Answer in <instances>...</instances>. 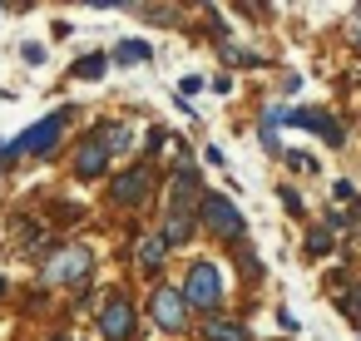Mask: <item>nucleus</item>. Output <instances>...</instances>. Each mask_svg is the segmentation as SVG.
Listing matches in <instances>:
<instances>
[{"label": "nucleus", "mask_w": 361, "mask_h": 341, "mask_svg": "<svg viewBox=\"0 0 361 341\" xmlns=\"http://www.w3.org/2000/svg\"><path fill=\"white\" fill-rule=\"evenodd\" d=\"M218 297H223V277H218V267L213 262H193V272H188V287H183V306H218Z\"/></svg>", "instance_id": "obj_1"}, {"label": "nucleus", "mask_w": 361, "mask_h": 341, "mask_svg": "<svg viewBox=\"0 0 361 341\" xmlns=\"http://www.w3.org/2000/svg\"><path fill=\"white\" fill-rule=\"evenodd\" d=\"M60 129H65V114H50V119H40L35 129H25L11 149H16V154H45V149L60 139Z\"/></svg>", "instance_id": "obj_2"}, {"label": "nucleus", "mask_w": 361, "mask_h": 341, "mask_svg": "<svg viewBox=\"0 0 361 341\" xmlns=\"http://www.w3.org/2000/svg\"><path fill=\"white\" fill-rule=\"evenodd\" d=\"M203 218H208V228L223 232V237H238V232H243V218H238V208H233L223 193H208V198H203Z\"/></svg>", "instance_id": "obj_3"}, {"label": "nucleus", "mask_w": 361, "mask_h": 341, "mask_svg": "<svg viewBox=\"0 0 361 341\" xmlns=\"http://www.w3.org/2000/svg\"><path fill=\"white\" fill-rule=\"evenodd\" d=\"M50 282H80L85 272H90V252L85 247H65V252H55L50 257Z\"/></svg>", "instance_id": "obj_4"}, {"label": "nucleus", "mask_w": 361, "mask_h": 341, "mask_svg": "<svg viewBox=\"0 0 361 341\" xmlns=\"http://www.w3.org/2000/svg\"><path fill=\"white\" fill-rule=\"evenodd\" d=\"M99 326H104L109 341H124V336L134 331V306H129L124 297H109V306L99 311Z\"/></svg>", "instance_id": "obj_5"}, {"label": "nucleus", "mask_w": 361, "mask_h": 341, "mask_svg": "<svg viewBox=\"0 0 361 341\" xmlns=\"http://www.w3.org/2000/svg\"><path fill=\"white\" fill-rule=\"evenodd\" d=\"M154 316L164 331H178L183 326V292H159L154 297Z\"/></svg>", "instance_id": "obj_6"}, {"label": "nucleus", "mask_w": 361, "mask_h": 341, "mask_svg": "<svg viewBox=\"0 0 361 341\" xmlns=\"http://www.w3.org/2000/svg\"><path fill=\"white\" fill-rule=\"evenodd\" d=\"M282 119H287V124H302V129H317V134H326L331 144L341 139V129H336V124H331L326 114H317V109H287Z\"/></svg>", "instance_id": "obj_7"}, {"label": "nucleus", "mask_w": 361, "mask_h": 341, "mask_svg": "<svg viewBox=\"0 0 361 341\" xmlns=\"http://www.w3.org/2000/svg\"><path fill=\"white\" fill-rule=\"evenodd\" d=\"M144 193H149V168H129V173L114 183V198H119V203H139Z\"/></svg>", "instance_id": "obj_8"}, {"label": "nucleus", "mask_w": 361, "mask_h": 341, "mask_svg": "<svg viewBox=\"0 0 361 341\" xmlns=\"http://www.w3.org/2000/svg\"><path fill=\"white\" fill-rule=\"evenodd\" d=\"M104 159H109V144H99V139H90V144H85V154H80V178H90V173H99V168H104Z\"/></svg>", "instance_id": "obj_9"}, {"label": "nucleus", "mask_w": 361, "mask_h": 341, "mask_svg": "<svg viewBox=\"0 0 361 341\" xmlns=\"http://www.w3.org/2000/svg\"><path fill=\"white\" fill-rule=\"evenodd\" d=\"M208 341H247V331H243L238 321H223V316H213V321H208Z\"/></svg>", "instance_id": "obj_10"}, {"label": "nucleus", "mask_w": 361, "mask_h": 341, "mask_svg": "<svg viewBox=\"0 0 361 341\" xmlns=\"http://www.w3.org/2000/svg\"><path fill=\"white\" fill-rule=\"evenodd\" d=\"M149 55H154V50H149L144 40H119V45H114V60H124V65H134V60H149Z\"/></svg>", "instance_id": "obj_11"}, {"label": "nucleus", "mask_w": 361, "mask_h": 341, "mask_svg": "<svg viewBox=\"0 0 361 341\" xmlns=\"http://www.w3.org/2000/svg\"><path fill=\"white\" fill-rule=\"evenodd\" d=\"M164 247H169L164 237H144V242H139V262H144V267H159V262H164Z\"/></svg>", "instance_id": "obj_12"}, {"label": "nucleus", "mask_w": 361, "mask_h": 341, "mask_svg": "<svg viewBox=\"0 0 361 341\" xmlns=\"http://www.w3.org/2000/svg\"><path fill=\"white\" fill-rule=\"evenodd\" d=\"M75 75H80V80H99V75H104V55H85V60L75 65Z\"/></svg>", "instance_id": "obj_13"}]
</instances>
